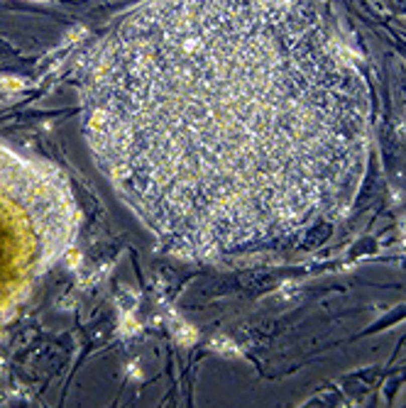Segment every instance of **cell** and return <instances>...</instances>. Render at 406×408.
Returning a JSON list of instances; mask_svg holds the SVG:
<instances>
[{"instance_id":"1","label":"cell","mask_w":406,"mask_h":408,"mask_svg":"<svg viewBox=\"0 0 406 408\" xmlns=\"http://www.w3.org/2000/svg\"><path fill=\"white\" fill-rule=\"evenodd\" d=\"M81 98L98 169L181 259L298 244L365 179L367 83L323 0H142Z\"/></svg>"}]
</instances>
